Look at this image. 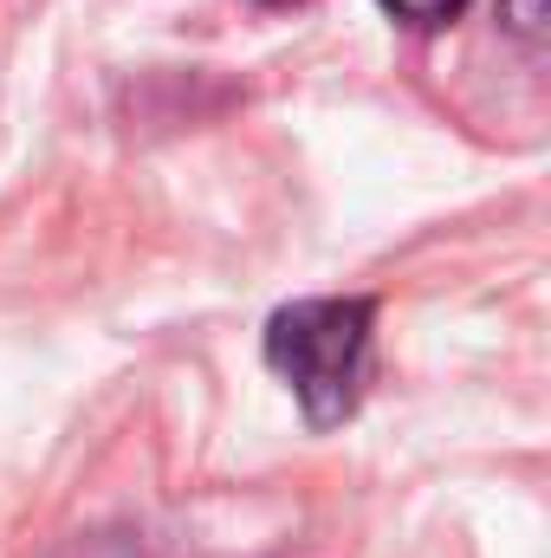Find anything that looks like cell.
Returning <instances> with one entry per match:
<instances>
[{
    "mask_svg": "<svg viewBox=\"0 0 551 558\" xmlns=\"http://www.w3.org/2000/svg\"><path fill=\"white\" fill-rule=\"evenodd\" d=\"M377 299H292L267 318V364L298 397L311 428H338L357 416L370 384Z\"/></svg>",
    "mask_w": 551,
    "mask_h": 558,
    "instance_id": "1",
    "label": "cell"
},
{
    "mask_svg": "<svg viewBox=\"0 0 551 558\" xmlns=\"http://www.w3.org/2000/svg\"><path fill=\"white\" fill-rule=\"evenodd\" d=\"M377 7H383V13H396L403 26H421V33H428V26H448L467 0H377Z\"/></svg>",
    "mask_w": 551,
    "mask_h": 558,
    "instance_id": "2",
    "label": "cell"
},
{
    "mask_svg": "<svg viewBox=\"0 0 551 558\" xmlns=\"http://www.w3.org/2000/svg\"><path fill=\"white\" fill-rule=\"evenodd\" d=\"M500 20H506V33H513V39L539 46V39H546L551 7H546V0H500Z\"/></svg>",
    "mask_w": 551,
    "mask_h": 558,
    "instance_id": "3",
    "label": "cell"
},
{
    "mask_svg": "<svg viewBox=\"0 0 551 558\" xmlns=\"http://www.w3.org/2000/svg\"><path fill=\"white\" fill-rule=\"evenodd\" d=\"M260 7H292V0H260Z\"/></svg>",
    "mask_w": 551,
    "mask_h": 558,
    "instance_id": "4",
    "label": "cell"
}]
</instances>
